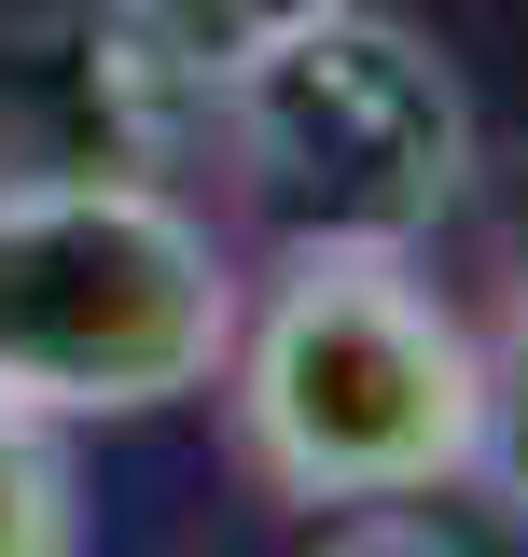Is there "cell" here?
Here are the masks:
<instances>
[{
	"instance_id": "5",
	"label": "cell",
	"mask_w": 528,
	"mask_h": 557,
	"mask_svg": "<svg viewBox=\"0 0 528 557\" xmlns=\"http://www.w3.org/2000/svg\"><path fill=\"white\" fill-rule=\"evenodd\" d=\"M0 557H84V460L70 418L0 391Z\"/></svg>"
},
{
	"instance_id": "1",
	"label": "cell",
	"mask_w": 528,
	"mask_h": 557,
	"mask_svg": "<svg viewBox=\"0 0 528 557\" xmlns=\"http://www.w3.org/2000/svg\"><path fill=\"white\" fill-rule=\"evenodd\" d=\"M473 376L487 335L417 278L390 237H278V265L237 278L223 335V446L264 502L348 516V502H431L473 460Z\"/></svg>"
},
{
	"instance_id": "4",
	"label": "cell",
	"mask_w": 528,
	"mask_h": 557,
	"mask_svg": "<svg viewBox=\"0 0 528 557\" xmlns=\"http://www.w3.org/2000/svg\"><path fill=\"white\" fill-rule=\"evenodd\" d=\"M98 14H112V42H126V57L181 70V84L209 98V84H223L237 57H264L278 28H306L320 0H98Z\"/></svg>"
},
{
	"instance_id": "3",
	"label": "cell",
	"mask_w": 528,
	"mask_h": 557,
	"mask_svg": "<svg viewBox=\"0 0 528 557\" xmlns=\"http://www.w3.org/2000/svg\"><path fill=\"white\" fill-rule=\"evenodd\" d=\"M209 126L278 237H390L417 251L473 182V98L403 14L320 0L264 57L209 84Z\"/></svg>"
},
{
	"instance_id": "6",
	"label": "cell",
	"mask_w": 528,
	"mask_h": 557,
	"mask_svg": "<svg viewBox=\"0 0 528 557\" xmlns=\"http://www.w3.org/2000/svg\"><path fill=\"white\" fill-rule=\"evenodd\" d=\"M460 487H487V502L528 530V335L515 321L487 335V376H473V460H460Z\"/></svg>"
},
{
	"instance_id": "7",
	"label": "cell",
	"mask_w": 528,
	"mask_h": 557,
	"mask_svg": "<svg viewBox=\"0 0 528 557\" xmlns=\"http://www.w3.org/2000/svg\"><path fill=\"white\" fill-rule=\"evenodd\" d=\"M515 335H528V293H515Z\"/></svg>"
},
{
	"instance_id": "2",
	"label": "cell",
	"mask_w": 528,
	"mask_h": 557,
	"mask_svg": "<svg viewBox=\"0 0 528 557\" xmlns=\"http://www.w3.org/2000/svg\"><path fill=\"white\" fill-rule=\"evenodd\" d=\"M237 265L139 168H0V391L42 418H153L223 376Z\"/></svg>"
}]
</instances>
